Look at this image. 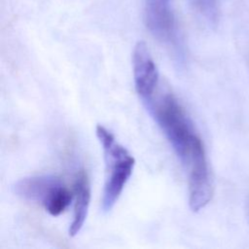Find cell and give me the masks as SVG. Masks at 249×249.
Here are the masks:
<instances>
[{
  "label": "cell",
  "mask_w": 249,
  "mask_h": 249,
  "mask_svg": "<svg viewBox=\"0 0 249 249\" xmlns=\"http://www.w3.org/2000/svg\"><path fill=\"white\" fill-rule=\"evenodd\" d=\"M158 124L183 167L187 170L205 155L200 137L177 97L169 90L143 103Z\"/></svg>",
  "instance_id": "6da1fadb"
},
{
  "label": "cell",
  "mask_w": 249,
  "mask_h": 249,
  "mask_svg": "<svg viewBox=\"0 0 249 249\" xmlns=\"http://www.w3.org/2000/svg\"><path fill=\"white\" fill-rule=\"evenodd\" d=\"M96 135L102 146L105 161V182L101 198V209L110 212L122 195L135 164L134 158L118 143L113 133L105 126L96 125Z\"/></svg>",
  "instance_id": "7a4b0ae2"
},
{
  "label": "cell",
  "mask_w": 249,
  "mask_h": 249,
  "mask_svg": "<svg viewBox=\"0 0 249 249\" xmlns=\"http://www.w3.org/2000/svg\"><path fill=\"white\" fill-rule=\"evenodd\" d=\"M145 21L151 34L172 50L178 60L182 61L185 54L170 8V0H146Z\"/></svg>",
  "instance_id": "3957f363"
},
{
  "label": "cell",
  "mask_w": 249,
  "mask_h": 249,
  "mask_svg": "<svg viewBox=\"0 0 249 249\" xmlns=\"http://www.w3.org/2000/svg\"><path fill=\"white\" fill-rule=\"evenodd\" d=\"M133 79L137 94L142 103L152 99L159 85V72L144 42H138L132 53Z\"/></svg>",
  "instance_id": "277c9868"
},
{
  "label": "cell",
  "mask_w": 249,
  "mask_h": 249,
  "mask_svg": "<svg viewBox=\"0 0 249 249\" xmlns=\"http://www.w3.org/2000/svg\"><path fill=\"white\" fill-rule=\"evenodd\" d=\"M62 186V181L53 175H36L19 179L13 189L22 199L40 203L45 207Z\"/></svg>",
  "instance_id": "5b68a950"
},
{
  "label": "cell",
  "mask_w": 249,
  "mask_h": 249,
  "mask_svg": "<svg viewBox=\"0 0 249 249\" xmlns=\"http://www.w3.org/2000/svg\"><path fill=\"white\" fill-rule=\"evenodd\" d=\"M75 204L73 220L69 227V235L75 236L82 230L88 216L90 201V185L88 174L85 170H80L76 176L75 185Z\"/></svg>",
  "instance_id": "8992f818"
},
{
  "label": "cell",
  "mask_w": 249,
  "mask_h": 249,
  "mask_svg": "<svg viewBox=\"0 0 249 249\" xmlns=\"http://www.w3.org/2000/svg\"><path fill=\"white\" fill-rule=\"evenodd\" d=\"M71 192L63 185L58 191L53 195L51 200L44 207L46 211L52 216H58L63 213L69 206L72 200Z\"/></svg>",
  "instance_id": "52a82bcc"
},
{
  "label": "cell",
  "mask_w": 249,
  "mask_h": 249,
  "mask_svg": "<svg viewBox=\"0 0 249 249\" xmlns=\"http://www.w3.org/2000/svg\"><path fill=\"white\" fill-rule=\"evenodd\" d=\"M248 210H249V208H248Z\"/></svg>",
  "instance_id": "ba28073f"
}]
</instances>
